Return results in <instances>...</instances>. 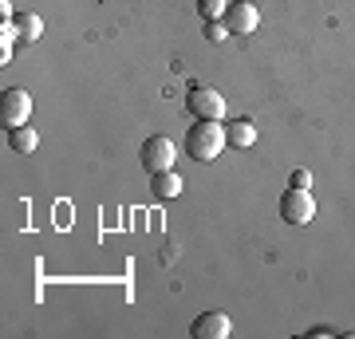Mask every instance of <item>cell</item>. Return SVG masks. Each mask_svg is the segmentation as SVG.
Segmentation results:
<instances>
[{"label": "cell", "instance_id": "8992f818", "mask_svg": "<svg viewBox=\"0 0 355 339\" xmlns=\"http://www.w3.org/2000/svg\"><path fill=\"white\" fill-rule=\"evenodd\" d=\"M225 24L233 36H253L257 28H261V12H257V4H249V0H233L225 12Z\"/></svg>", "mask_w": 355, "mask_h": 339}, {"label": "cell", "instance_id": "ba28073f", "mask_svg": "<svg viewBox=\"0 0 355 339\" xmlns=\"http://www.w3.org/2000/svg\"><path fill=\"white\" fill-rule=\"evenodd\" d=\"M182 189H186V182H182V177L174 174V170H162V174H150V193L158 201H174L178 193H182Z\"/></svg>", "mask_w": 355, "mask_h": 339}, {"label": "cell", "instance_id": "3957f363", "mask_svg": "<svg viewBox=\"0 0 355 339\" xmlns=\"http://www.w3.org/2000/svg\"><path fill=\"white\" fill-rule=\"evenodd\" d=\"M28 114H32V95L24 87L4 91V99H0V126L4 130H16V126L28 123Z\"/></svg>", "mask_w": 355, "mask_h": 339}, {"label": "cell", "instance_id": "9a60e30c", "mask_svg": "<svg viewBox=\"0 0 355 339\" xmlns=\"http://www.w3.org/2000/svg\"><path fill=\"white\" fill-rule=\"evenodd\" d=\"M288 186H296V189H312V174H308V170H292V174H288Z\"/></svg>", "mask_w": 355, "mask_h": 339}, {"label": "cell", "instance_id": "4fadbf2b", "mask_svg": "<svg viewBox=\"0 0 355 339\" xmlns=\"http://www.w3.org/2000/svg\"><path fill=\"white\" fill-rule=\"evenodd\" d=\"M229 0H198V16L202 20H225Z\"/></svg>", "mask_w": 355, "mask_h": 339}, {"label": "cell", "instance_id": "30bf717a", "mask_svg": "<svg viewBox=\"0 0 355 339\" xmlns=\"http://www.w3.org/2000/svg\"><path fill=\"white\" fill-rule=\"evenodd\" d=\"M8 146H12L16 154H32L40 146V134L32 126H16V130H8Z\"/></svg>", "mask_w": 355, "mask_h": 339}, {"label": "cell", "instance_id": "52a82bcc", "mask_svg": "<svg viewBox=\"0 0 355 339\" xmlns=\"http://www.w3.org/2000/svg\"><path fill=\"white\" fill-rule=\"evenodd\" d=\"M229 331H233V320L225 312H202L190 324L193 339H229Z\"/></svg>", "mask_w": 355, "mask_h": 339}, {"label": "cell", "instance_id": "6da1fadb", "mask_svg": "<svg viewBox=\"0 0 355 339\" xmlns=\"http://www.w3.org/2000/svg\"><path fill=\"white\" fill-rule=\"evenodd\" d=\"M229 146L225 123H214V119H193V126L186 130V154L193 162H214L221 158V150Z\"/></svg>", "mask_w": 355, "mask_h": 339}, {"label": "cell", "instance_id": "5b68a950", "mask_svg": "<svg viewBox=\"0 0 355 339\" xmlns=\"http://www.w3.org/2000/svg\"><path fill=\"white\" fill-rule=\"evenodd\" d=\"M139 162L150 170V174H162V170H174V142L166 139V134H150V139L142 142L139 150Z\"/></svg>", "mask_w": 355, "mask_h": 339}, {"label": "cell", "instance_id": "8fae6325", "mask_svg": "<svg viewBox=\"0 0 355 339\" xmlns=\"http://www.w3.org/2000/svg\"><path fill=\"white\" fill-rule=\"evenodd\" d=\"M20 40V28H16V20H4L0 24V63L12 60V44Z\"/></svg>", "mask_w": 355, "mask_h": 339}, {"label": "cell", "instance_id": "277c9868", "mask_svg": "<svg viewBox=\"0 0 355 339\" xmlns=\"http://www.w3.org/2000/svg\"><path fill=\"white\" fill-rule=\"evenodd\" d=\"M186 107H190L193 119H214V123H221V119H225V99H221V91L202 87V83H193V87H190Z\"/></svg>", "mask_w": 355, "mask_h": 339}, {"label": "cell", "instance_id": "5bb4252c", "mask_svg": "<svg viewBox=\"0 0 355 339\" xmlns=\"http://www.w3.org/2000/svg\"><path fill=\"white\" fill-rule=\"evenodd\" d=\"M225 36H233L225 20H205V40H209V44H221Z\"/></svg>", "mask_w": 355, "mask_h": 339}, {"label": "cell", "instance_id": "7a4b0ae2", "mask_svg": "<svg viewBox=\"0 0 355 339\" xmlns=\"http://www.w3.org/2000/svg\"><path fill=\"white\" fill-rule=\"evenodd\" d=\"M312 217H316V198H312L308 189L288 186L280 193V221H288V225H308Z\"/></svg>", "mask_w": 355, "mask_h": 339}, {"label": "cell", "instance_id": "7c38bea8", "mask_svg": "<svg viewBox=\"0 0 355 339\" xmlns=\"http://www.w3.org/2000/svg\"><path fill=\"white\" fill-rule=\"evenodd\" d=\"M16 28H20V40H40L44 36V20L36 12H20L16 16Z\"/></svg>", "mask_w": 355, "mask_h": 339}, {"label": "cell", "instance_id": "9c48e42d", "mask_svg": "<svg viewBox=\"0 0 355 339\" xmlns=\"http://www.w3.org/2000/svg\"><path fill=\"white\" fill-rule=\"evenodd\" d=\"M225 134H229V146H237V150H249V146L257 142V123H253V119H229Z\"/></svg>", "mask_w": 355, "mask_h": 339}]
</instances>
